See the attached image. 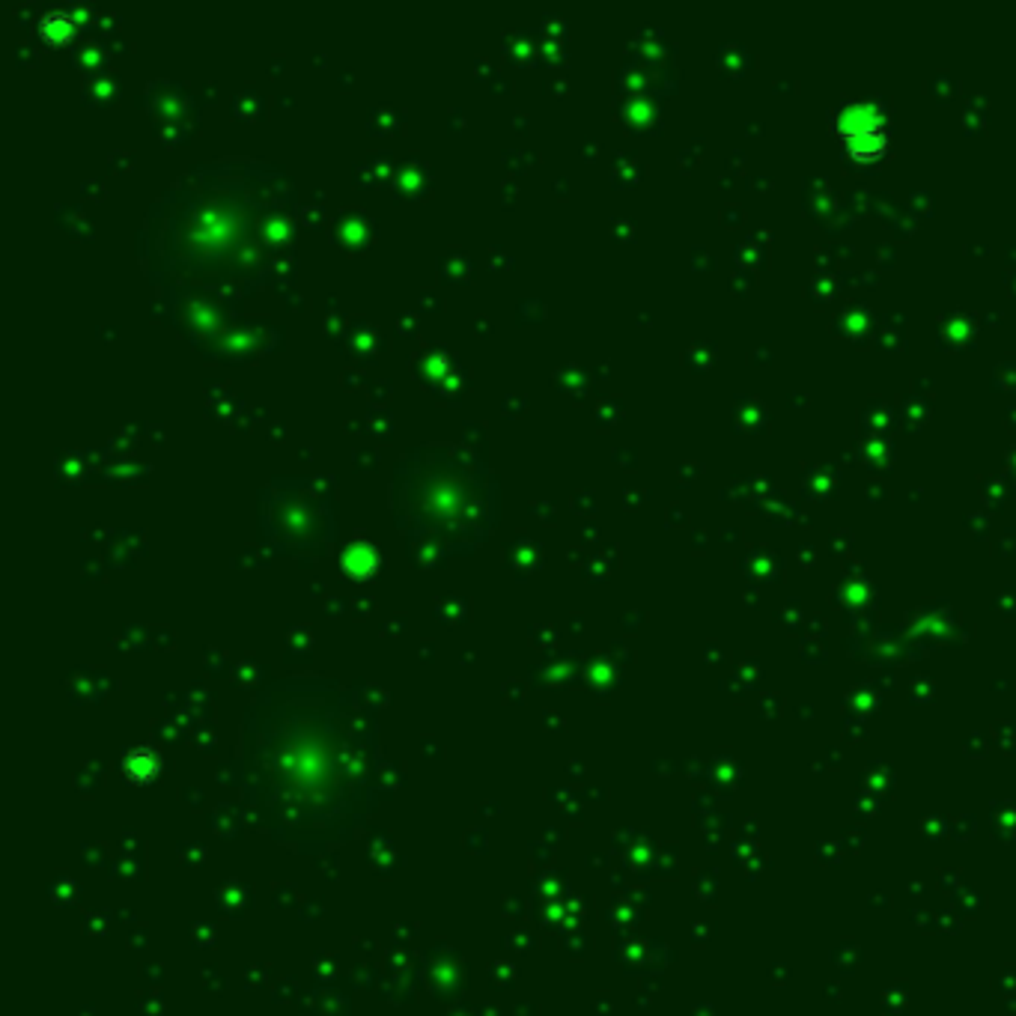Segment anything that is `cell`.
I'll return each mask as SVG.
<instances>
[{
    "instance_id": "cell-1",
    "label": "cell",
    "mask_w": 1016,
    "mask_h": 1016,
    "mask_svg": "<svg viewBox=\"0 0 1016 1016\" xmlns=\"http://www.w3.org/2000/svg\"><path fill=\"white\" fill-rule=\"evenodd\" d=\"M141 239L170 304L242 301L292 260V182L257 158L194 164L152 203Z\"/></svg>"
},
{
    "instance_id": "cell-2",
    "label": "cell",
    "mask_w": 1016,
    "mask_h": 1016,
    "mask_svg": "<svg viewBox=\"0 0 1016 1016\" xmlns=\"http://www.w3.org/2000/svg\"><path fill=\"white\" fill-rule=\"evenodd\" d=\"M394 519L403 537L441 552H471L495 525V477L456 444L409 450L394 474Z\"/></svg>"
},
{
    "instance_id": "cell-3",
    "label": "cell",
    "mask_w": 1016,
    "mask_h": 1016,
    "mask_svg": "<svg viewBox=\"0 0 1016 1016\" xmlns=\"http://www.w3.org/2000/svg\"><path fill=\"white\" fill-rule=\"evenodd\" d=\"M260 528L275 552H313L334 534L331 495L307 477L275 480L263 492Z\"/></svg>"
},
{
    "instance_id": "cell-4",
    "label": "cell",
    "mask_w": 1016,
    "mask_h": 1016,
    "mask_svg": "<svg viewBox=\"0 0 1016 1016\" xmlns=\"http://www.w3.org/2000/svg\"><path fill=\"white\" fill-rule=\"evenodd\" d=\"M835 129H838L841 138L859 135V132H873V129H885V117L873 105H868V102H856V105H847L838 114Z\"/></svg>"
},
{
    "instance_id": "cell-5",
    "label": "cell",
    "mask_w": 1016,
    "mask_h": 1016,
    "mask_svg": "<svg viewBox=\"0 0 1016 1016\" xmlns=\"http://www.w3.org/2000/svg\"><path fill=\"white\" fill-rule=\"evenodd\" d=\"M340 564L352 579H370L379 567V555L370 543H349L340 555Z\"/></svg>"
},
{
    "instance_id": "cell-6",
    "label": "cell",
    "mask_w": 1016,
    "mask_h": 1016,
    "mask_svg": "<svg viewBox=\"0 0 1016 1016\" xmlns=\"http://www.w3.org/2000/svg\"><path fill=\"white\" fill-rule=\"evenodd\" d=\"M844 149L859 158V161H873L879 155H885L888 149V129H873V132H859V135H847L841 138Z\"/></svg>"
},
{
    "instance_id": "cell-7",
    "label": "cell",
    "mask_w": 1016,
    "mask_h": 1016,
    "mask_svg": "<svg viewBox=\"0 0 1016 1016\" xmlns=\"http://www.w3.org/2000/svg\"><path fill=\"white\" fill-rule=\"evenodd\" d=\"M158 772V763H155V757L149 754V751H135L132 757H129V775L135 778V781H149L152 775Z\"/></svg>"
}]
</instances>
